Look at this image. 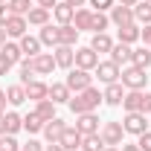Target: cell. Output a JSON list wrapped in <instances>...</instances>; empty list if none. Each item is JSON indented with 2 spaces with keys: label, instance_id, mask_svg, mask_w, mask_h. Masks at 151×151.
<instances>
[{
  "label": "cell",
  "instance_id": "bcb514c9",
  "mask_svg": "<svg viewBox=\"0 0 151 151\" xmlns=\"http://www.w3.org/2000/svg\"><path fill=\"white\" fill-rule=\"evenodd\" d=\"M38 6H41V9H50V12H52V9L58 6V0H38Z\"/></svg>",
  "mask_w": 151,
  "mask_h": 151
},
{
  "label": "cell",
  "instance_id": "680465c9",
  "mask_svg": "<svg viewBox=\"0 0 151 151\" xmlns=\"http://www.w3.org/2000/svg\"><path fill=\"white\" fill-rule=\"evenodd\" d=\"M78 151H81V148H78Z\"/></svg>",
  "mask_w": 151,
  "mask_h": 151
},
{
  "label": "cell",
  "instance_id": "30bf717a",
  "mask_svg": "<svg viewBox=\"0 0 151 151\" xmlns=\"http://www.w3.org/2000/svg\"><path fill=\"white\" fill-rule=\"evenodd\" d=\"M96 64H99V52H93L90 47H78V50H76V67H81V70H96Z\"/></svg>",
  "mask_w": 151,
  "mask_h": 151
},
{
  "label": "cell",
  "instance_id": "ee69618b",
  "mask_svg": "<svg viewBox=\"0 0 151 151\" xmlns=\"http://www.w3.org/2000/svg\"><path fill=\"white\" fill-rule=\"evenodd\" d=\"M12 18V12H9V6H6V3H3V6H0V26H6V20Z\"/></svg>",
  "mask_w": 151,
  "mask_h": 151
},
{
  "label": "cell",
  "instance_id": "7c38bea8",
  "mask_svg": "<svg viewBox=\"0 0 151 151\" xmlns=\"http://www.w3.org/2000/svg\"><path fill=\"white\" fill-rule=\"evenodd\" d=\"M108 18H111V23H116V26L137 23V20H134V9H131V6H119V3L111 9V15H108Z\"/></svg>",
  "mask_w": 151,
  "mask_h": 151
},
{
  "label": "cell",
  "instance_id": "f6af8a7d",
  "mask_svg": "<svg viewBox=\"0 0 151 151\" xmlns=\"http://www.w3.org/2000/svg\"><path fill=\"white\" fill-rule=\"evenodd\" d=\"M142 113H145V116L151 113V90H148L145 96H142Z\"/></svg>",
  "mask_w": 151,
  "mask_h": 151
},
{
  "label": "cell",
  "instance_id": "8fae6325",
  "mask_svg": "<svg viewBox=\"0 0 151 151\" xmlns=\"http://www.w3.org/2000/svg\"><path fill=\"white\" fill-rule=\"evenodd\" d=\"M52 58H55V67L73 70V64H76V50H73V47H61V44H58L55 50H52Z\"/></svg>",
  "mask_w": 151,
  "mask_h": 151
},
{
  "label": "cell",
  "instance_id": "8d00e7d4",
  "mask_svg": "<svg viewBox=\"0 0 151 151\" xmlns=\"http://www.w3.org/2000/svg\"><path fill=\"white\" fill-rule=\"evenodd\" d=\"M108 26H111V18H108L105 12H93V23H90V29H93V32H108Z\"/></svg>",
  "mask_w": 151,
  "mask_h": 151
},
{
  "label": "cell",
  "instance_id": "ac0fdd59",
  "mask_svg": "<svg viewBox=\"0 0 151 151\" xmlns=\"http://www.w3.org/2000/svg\"><path fill=\"white\" fill-rule=\"evenodd\" d=\"M61 145H64V151H78L81 148V134L76 131V125H67V131L61 137Z\"/></svg>",
  "mask_w": 151,
  "mask_h": 151
},
{
  "label": "cell",
  "instance_id": "1f68e13d",
  "mask_svg": "<svg viewBox=\"0 0 151 151\" xmlns=\"http://www.w3.org/2000/svg\"><path fill=\"white\" fill-rule=\"evenodd\" d=\"M139 41V26L128 23V26H119V44H137Z\"/></svg>",
  "mask_w": 151,
  "mask_h": 151
},
{
  "label": "cell",
  "instance_id": "f1b7e54d",
  "mask_svg": "<svg viewBox=\"0 0 151 151\" xmlns=\"http://www.w3.org/2000/svg\"><path fill=\"white\" fill-rule=\"evenodd\" d=\"M0 52H3V55L9 58L12 64H20V61H23V52H20V44H15V41H6V44L0 47Z\"/></svg>",
  "mask_w": 151,
  "mask_h": 151
},
{
  "label": "cell",
  "instance_id": "f546056e",
  "mask_svg": "<svg viewBox=\"0 0 151 151\" xmlns=\"http://www.w3.org/2000/svg\"><path fill=\"white\" fill-rule=\"evenodd\" d=\"M23 131H26V134H41V131H44V119H41L35 111L26 113V116H23Z\"/></svg>",
  "mask_w": 151,
  "mask_h": 151
},
{
  "label": "cell",
  "instance_id": "f907efd6",
  "mask_svg": "<svg viewBox=\"0 0 151 151\" xmlns=\"http://www.w3.org/2000/svg\"><path fill=\"white\" fill-rule=\"evenodd\" d=\"M6 41H9V35H6V26H0V47H3Z\"/></svg>",
  "mask_w": 151,
  "mask_h": 151
},
{
  "label": "cell",
  "instance_id": "484cf974",
  "mask_svg": "<svg viewBox=\"0 0 151 151\" xmlns=\"http://www.w3.org/2000/svg\"><path fill=\"white\" fill-rule=\"evenodd\" d=\"M26 23H32V26H47V23H50V9L32 6L29 15H26Z\"/></svg>",
  "mask_w": 151,
  "mask_h": 151
},
{
  "label": "cell",
  "instance_id": "d590c367",
  "mask_svg": "<svg viewBox=\"0 0 151 151\" xmlns=\"http://www.w3.org/2000/svg\"><path fill=\"white\" fill-rule=\"evenodd\" d=\"M6 6H9V12H12V15H23V18H26V15H29V9H32V3H29V0H6Z\"/></svg>",
  "mask_w": 151,
  "mask_h": 151
},
{
  "label": "cell",
  "instance_id": "603a6c76",
  "mask_svg": "<svg viewBox=\"0 0 151 151\" xmlns=\"http://www.w3.org/2000/svg\"><path fill=\"white\" fill-rule=\"evenodd\" d=\"M47 99H52L55 105H67V102L73 99V93H70L67 84H50V96H47Z\"/></svg>",
  "mask_w": 151,
  "mask_h": 151
},
{
  "label": "cell",
  "instance_id": "b9f144b4",
  "mask_svg": "<svg viewBox=\"0 0 151 151\" xmlns=\"http://www.w3.org/2000/svg\"><path fill=\"white\" fill-rule=\"evenodd\" d=\"M12 67H15V64H12L9 58H6V55H3V52H0V76H6V73H9V70H12Z\"/></svg>",
  "mask_w": 151,
  "mask_h": 151
},
{
  "label": "cell",
  "instance_id": "9c48e42d",
  "mask_svg": "<svg viewBox=\"0 0 151 151\" xmlns=\"http://www.w3.org/2000/svg\"><path fill=\"white\" fill-rule=\"evenodd\" d=\"M64 131H67V122L64 119H50V122H44V137H47V142H61V137H64Z\"/></svg>",
  "mask_w": 151,
  "mask_h": 151
},
{
  "label": "cell",
  "instance_id": "c3c4849f",
  "mask_svg": "<svg viewBox=\"0 0 151 151\" xmlns=\"http://www.w3.org/2000/svg\"><path fill=\"white\" fill-rule=\"evenodd\" d=\"M44 151H64L61 142H50V145H44Z\"/></svg>",
  "mask_w": 151,
  "mask_h": 151
},
{
  "label": "cell",
  "instance_id": "6f0895ef",
  "mask_svg": "<svg viewBox=\"0 0 151 151\" xmlns=\"http://www.w3.org/2000/svg\"><path fill=\"white\" fill-rule=\"evenodd\" d=\"M0 3H6V0H0Z\"/></svg>",
  "mask_w": 151,
  "mask_h": 151
},
{
  "label": "cell",
  "instance_id": "681fc988",
  "mask_svg": "<svg viewBox=\"0 0 151 151\" xmlns=\"http://www.w3.org/2000/svg\"><path fill=\"white\" fill-rule=\"evenodd\" d=\"M64 3H70V6H73V9H81V6H84V3H87V0H64Z\"/></svg>",
  "mask_w": 151,
  "mask_h": 151
},
{
  "label": "cell",
  "instance_id": "4316f807",
  "mask_svg": "<svg viewBox=\"0 0 151 151\" xmlns=\"http://www.w3.org/2000/svg\"><path fill=\"white\" fill-rule=\"evenodd\" d=\"M90 23H93V12H90V9H76V15H73V26L78 29V32L90 29Z\"/></svg>",
  "mask_w": 151,
  "mask_h": 151
},
{
  "label": "cell",
  "instance_id": "d6986e66",
  "mask_svg": "<svg viewBox=\"0 0 151 151\" xmlns=\"http://www.w3.org/2000/svg\"><path fill=\"white\" fill-rule=\"evenodd\" d=\"M76 41H78V29H76L73 23L58 26V44L61 47H76Z\"/></svg>",
  "mask_w": 151,
  "mask_h": 151
},
{
  "label": "cell",
  "instance_id": "4fadbf2b",
  "mask_svg": "<svg viewBox=\"0 0 151 151\" xmlns=\"http://www.w3.org/2000/svg\"><path fill=\"white\" fill-rule=\"evenodd\" d=\"M32 67H35V76H50L52 70H55L52 52H38V55L32 58Z\"/></svg>",
  "mask_w": 151,
  "mask_h": 151
},
{
  "label": "cell",
  "instance_id": "74e56055",
  "mask_svg": "<svg viewBox=\"0 0 151 151\" xmlns=\"http://www.w3.org/2000/svg\"><path fill=\"white\" fill-rule=\"evenodd\" d=\"M0 151H20V142L12 134H3V137H0Z\"/></svg>",
  "mask_w": 151,
  "mask_h": 151
},
{
  "label": "cell",
  "instance_id": "60d3db41",
  "mask_svg": "<svg viewBox=\"0 0 151 151\" xmlns=\"http://www.w3.org/2000/svg\"><path fill=\"white\" fill-rule=\"evenodd\" d=\"M139 41H142L145 47H151V23H148V26H142V29H139Z\"/></svg>",
  "mask_w": 151,
  "mask_h": 151
},
{
  "label": "cell",
  "instance_id": "2e32d148",
  "mask_svg": "<svg viewBox=\"0 0 151 151\" xmlns=\"http://www.w3.org/2000/svg\"><path fill=\"white\" fill-rule=\"evenodd\" d=\"M142 90H125V99H122V108H125V113H134L139 111L142 113Z\"/></svg>",
  "mask_w": 151,
  "mask_h": 151
},
{
  "label": "cell",
  "instance_id": "44dd1931",
  "mask_svg": "<svg viewBox=\"0 0 151 151\" xmlns=\"http://www.w3.org/2000/svg\"><path fill=\"white\" fill-rule=\"evenodd\" d=\"M3 128H6V134H12V137H15V134L23 128V116L15 113V111H6V113H3Z\"/></svg>",
  "mask_w": 151,
  "mask_h": 151
},
{
  "label": "cell",
  "instance_id": "db71d44e",
  "mask_svg": "<svg viewBox=\"0 0 151 151\" xmlns=\"http://www.w3.org/2000/svg\"><path fill=\"white\" fill-rule=\"evenodd\" d=\"M105 151H119V148H116V145H105Z\"/></svg>",
  "mask_w": 151,
  "mask_h": 151
},
{
  "label": "cell",
  "instance_id": "e575fe53",
  "mask_svg": "<svg viewBox=\"0 0 151 151\" xmlns=\"http://www.w3.org/2000/svg\"><path fill=\"white\" fill-rule=\"evenodd\" d=\"M81 151H105L102 137H99V134H87V137H81Z\"/></svg>",
  "mask_w": 151,
  "mask_h": 151
},
{
  "label": "cell",
  "instance_id": "4dcf8cb0",
  "mask_svg": "<svg viewBox=\"0 0 151 151\" xmlns=\"http://www.w3.org/2000/svg\"><path fill=\"white\" fill-rule=\"evenodd\" d=\"M134 20H137L139 26H148L151 23V3H142V0H139V3L134 6Z\"/></svg>",
  "mask_w": 151,
  "mask_h": 151
},
{
  "label": "cell",
  "instance_id": "83f0119b",
  "mask_svg": "<svg viewBox=\"0 0 151 151\" xmlns=\"http://www.w3.org/2000/svg\"><path fill=\"white\" fill-rule=\"evenodd\" d=\"M131 64H134V67H139V70H148V64H151V47H139V50H134Z\"/></svg>",
  "mask_w": 151,
  "mask_h": 151
},
{
  "label": "cell",
  "instance_id": "52a82bcc",
  "mask_svg": "<svg viewBox=\"0 0 151 151\" xmlns=\"http://www.w3.org/2000/svg\"><path fill=\"white\" fill-rule=\"evenodd\" d=\"M99 116L96 113H78L76 116V131L81 134V137H87V134H99Z\"/></svg>",
  "mask_w": 151,
  "mask_h": 151
},
{
  "label": "cell",
  "instance_id": "d6a6232c",
  "mask_svg": "<svg viewBox=\"0 0 151 151\" xmlns=\"http://www.w3.org/2000/svg\"><path fill=\"white\" fill-rule=\"evenodd\" d=\"M35 113L44 119V122L55 119V102H52V99H41V102H38V108H35Z\"/></svg>",
  "mask_w": 151,
  "mask_h": 151
},
{
  "label": "cell",
  "instance_id": "7dc6e473",
  "mask_svg": "<svg viewBox=\"0 0 151 151\" xmlns=\"http://www.w3.org/2000/svg\"><path fill=\"white\" fill-rule=\"evenodd\" d=\"M119 151H139V145H137V142H122Z\"/></svg>",
  "mask_w": 151,
  "mask_h": 151
},
{
  "label": "cell",
  "instance_id": "cb8c5ba5",
  "mask_svg": "<svg viewBox=\"0 0 151 151\" xmlns=\"http://www.w3.org/2000/svg\"><path fill=\"white\" fill-rule=\"evenodd\" d=\"M90 50H93V52H111V50H113V41H111V35H108V32H93Z\"/></svg>",
  "mask_w": 151,
  "mask_h": 151
},
{
  "label": "cell",
  "instance_id": "ffe728a7",
  "mask_svg": "<svg viewBox=\"0 0 151 151\" xmlns=\"http://www.w3.org/2000/svg\"><path fill=\"white\" fill-rule=\"evenodd\" d=\"M18 44H20V52H23V58H35L38 52H41V41L32 35H23L18 38Z\"/></svg>",
  "mask_w": 151,
  "mask_h": 151
},
{
  "label": "cell",
  "instance_id": "ab89813d",
  "mask_svg": "<svg viewBox=\"0 0 151 151\" xmlns=\"http://www.w3.org/2000/svg\"><path fill=\"white\" fill-rule=\"evenodd\" d=\"M139 151H151V131H145V134H139Z\"/></svg>",
  "mask_w": 151,
  "mask_h": 151
},
{
  "label": "cell",
  "instance_id": "6da1fadb",
  "mask_svg": "<svg viewBox=\"0 0 151 151\" xmlns=\"http://www.w3.org/2000/svg\"><path fill=\"white\" fill-rule=\"evenodd\" d=\"M105 99H102V93H99V87H87V90H81V93H76L67 105H70V111L78 116V113H93L99 105H102Z\"/></svg>",
  "mask_w": 151,
  "mask_h": 151
},
{
  "label": "cell",
  "instance_id": "f5cc1de1",
  "mask_svg": "<svg viewBox=\"0 0 151 151\" xmlns=\"http://www.w3.org/2000/svg\"><path fill=\"white\" fill-rule=\"evenodd\" d=\"M137 3H139V0H119V6H131V9L137 6Z\"/></svg>",
  "mask_w": 151,
  "mask_h": 151
},
{
  "label": "cell",
  "instance_id": "816d5d0a",
  "mask_svg": "<svg viewBox=\"0 0 151 151\" xmlns=\"http://www.w3.org/2000/svg\"><path fill=\"white\" fill-rule=\"evenodd\" d=\"M0 111H6V90H0Z\"/></svg>",
  "mask_w": 151,
  "mask_h": 151
},
{
  "label": "cell",
  "instance_id": "5bb4252c",
  "mask_svg": "<svg viewBox=\"0 0 151 151\" xmlns=\"http://www.w3.org/2000/svg\"><path fill=\"white\" fill-rule=\"evenodd\" d=\"M26 29H29V23H26L23 15H12V18L6 20V35L9 38H23Z\"/></svg>",
  "mask_w": 151,
  "mask_h": 151
},
{
  "label": "cell",
  "instance_id": "7402d4cb",
  "mask_svg": "<svg viewBox=\"0 0 151 151\" xmlns=\"http://www.w3.org/2000/svg\"><path fill=\"white\" fill-rule=\"evenodd\" d=\"M38 41H41V47H52V50H55V47H58V26H52V23L41 26Z\"/></svg>",
  "mask_w": 151,
  "mask_h": 151
},
{
  "label": "cell",
  "instance_id": "7a4b0ae2",
  "mask_svg": "<svg viewBox=\"0 0 151 151\" xmlns=\"http://www.w3.org/2000/svg\"><path fill=\"white\" fill-rule=\"evenodd\" d=\"M119 81H122L125 90H142V87L148 84V76H145V70H139V67L128 64V67L122 70V76H119Z\"/></svg>",
  "mask_w": 151,
  "mask_h": 151
},
{
  "label": "cell",
  "instance_id": "277c9868",
  "mask_svg": "<svg viewBox=\"0 0 151 151\" xmlns=\"http://www.w3.org/2000/svg\"><path fill=\"white\" fill-rule=\"evenodd\" d=\"M122 128H125V134H134V137H139V134L148 131V116L139 111L134 113H125V119H122Z\"/></svg>",
  "mask_w": 151,
  "mask_h": 151
},
{
  "label": "cell",
  "instance_id": "836d02e7",
  "mask_svg": "<svg viewBox=\"0 0 151 151\" xmlns=\"http://www.w3.org/2000/svg\"><path fill=\"white\" fill-rule=\"evenodd\" d=\"M6 102H9V105H23V102H26V90H23V84H12V87L6 90Z\"/></svg>",
  "mask_w": 151,
  "mask_h": 151
},
{
  "label": "cell",
  "instance_id": "ba28073f",
  "mask_svg": "<svg viewBox=\"0 0 151 151\" xmlns=\"http://www.w3.org/2000/svg\"><path fill=\"white\" fill-rule=\"evenodd\" d=\"M102 99H105V105H111V108H119V105H122V99H125V87H122V81L105 84V90H102Z\"/></svg>",
  "mask_w": 151,
  "mask_h": 151
},
{
  "label": "cell",
  "instance_id": "d4e9b609",
  "mask_svg": "<svg viewBox=\"0 0 151 151\" xmlns=\"http://www.w3.org/2000/svg\"><path fill=\"white\" fill-rule=\"evenodd\" d=\"M73 15H76V9L70 6V3H58L55 9H52V18L58 20V26H64V23H73Z\"/></svg>",
  "mask_w": 151,
  "mask_h": 151
},
{
  "label": "cell",
  "instance_id": "3957f363",
  "mask_svg": "<svg viewBox=\"0 0 151 151\" xmlns=\"http://www.w3.org/2000/svg\"><path fill=\"white\" fill-rule=\"evenodd\" d=\"M64 84L70 87V93H81V90L93 87V76H90V70L76 67V70H70V76H67V81H64Z\"/></svg>",
  "mask_w": 151,
  "mask_h": 151
},
{
  "label": "cell",
  "instance_id": "11a10c76",
  "mask_svg": "<svg viewBox=\"0 0 151 151\" xmlns=\"http://www.w3.org/2000/svg\"><path fill=\"white\" fill-rule=\"evenodd\" d=\"M3 113H6V111H0V119H3Z\"/></svg>",
  "mask_w": 151,
  "mask_h": 151
},
{
  "label": "cell",
  "instance_id": "5b68a950",
  "mask_svg": "<svg viewBox=\"0 0 151 151\" xmlns=\"http://www.w3.org/2000/svg\"><path fill=\"white\" fill-rule=\"evenodd\" d=\"M99 137H102L105 145H122L125 128H122V122H105V125L99 128Z\"/></svg>",
  "mask_w": 151,
  "mask_h": 151
},
{
  "label": "cell",
  "instance_id": "8992f818",
  "mask_svg": "<svg viewBox=\"0 0 151 151\" xmlns=\"http://www.w3.org/2000/svg\"><path fill=\"white\" fill-rule=\"evenodd\" d=\"M119 76H122V70H119V64H113L111 58L96 64V78H99L102 84H113V81H119Z\"/></svg>",
  "mask_w": 151,
  "mask_h": 151
},
{
  "label": "cell",
  "instance_id": "e0dca14e",
  "mask_svg": "<svg viewBox=\"0 0 151 151\" xmlns=\"http://www.w3.org/2000/svg\"><path fill=\"white\" fill-rule=\"evenodd\" d=\"M131 55H134V50H131V44H113V50H111V61L113 64H131Z\"/></svg>",
  "mask_w": 151,
  "mask_h": 151
},
{
  "label": "cell",
  "instance_id": "9f6ffc18",
  "mask_svg": "<svg viewBox=\"0 0 151 151\" xmlns=\"http://www.w3.org/2000/svg\"><path fill=\"white\" fill-rule=\"evenodd\" d=\"M142 3H151V0H142Z\"/></svg>",
  "mask_w": 151,
  "mask_h": 151
},
{
  "label": "cell",
  "instance_id": "f35d334b",
  "mask_svg": "<svg viewBox=\"0 0 151 151\" xmlns=\"http://www.w3.org/2000/svg\"><path fill=\"white\" fill-rule=\"evenodd\" d=\"M113 3L116 0H90V6H96V12H108V9H113Z\"/></svg>",
  "mask_w": 151,
  "mask_h": 151
},
{
  "label": "cell",
  "instance_id": "7bdbcfd3",
  "mask_svg": "<svg viewBox=\"0 0 151 151\" xmlns=\"http://www.w3.org/2000/svg\"><path fill=\"white\" fill-rule=\"evenodd\" d=\"M20 151H44V145H41L38 139H29L26 145H20Z\"/></svg>",
  "mask_w": 151,
  "mask_h": 151
},
{
  "label": "cell",
  "instance_id": "9a60e30c",
  "mask_svg": "<svg viewBox=\"0 0 151 151\" xmlns=\"http://www.w3.org/2000/svg\"><path fill=\"white\" fill-rule=\"evenodd\" d=\"M23 90H26V99H35V102H41V99H47V96H50V84H44V81L32 78L29 84H23Z\"/></svg>",
  "mask_w": 151,
  "mask_h": 151
}]
</instances>
